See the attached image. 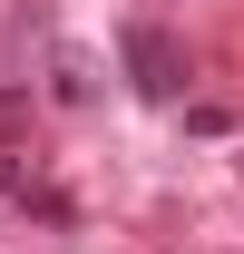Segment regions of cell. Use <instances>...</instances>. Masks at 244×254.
Instances as JSON below:
<instances>
[{
	"instance_id": "1",
	"label": "cell",
	"mask_w": 244,
	"mask_h": 254,
	"mask_svg": "<svg viewBox=\"0 0 244 254\" xmlns=\"http://www.w3.org/2000/svg\"><path fill=\"white\" fill-rule=\"evenodd\" d=\"M127 68H137V88H147V98H176V88H185V49H176L166 30H147V20L127 30Z\"/></svg>"
}]
</instances>
